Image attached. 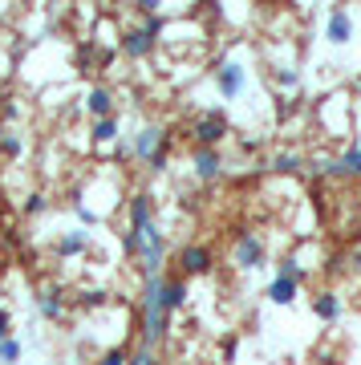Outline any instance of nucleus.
<instances>
[{
  "label": "nucleus",
  "mask_w": 361,
  "mask_h": 365,
  "mask_svg": "<svg viewBox=\"0 0 361 365\" xmlns=\"http://www.w3.org/2000/svg\"><path fill=\"white\" fill-rule=\"evenodd\" d=\"M191 300V288L187 280L179 276H146L142 280V313H155V317H171V313H183Z\"/></svg>",
  "instance_id": "nucleus-1"
},
{
  "label": "nucleus",
  "mask_w": 361,
  "mask_h": 365,
  "mask_svg": "<svg viewBox=\"0 0 361 365\" xmlns=\"http://www.w3.org/2000/svg\"><path fill=\"white\" fill-rule=\"evenodd\" d=\"M163 33H167L163 13L142 16V25H126L122 33H118V53H122V57H130V61H146V57L158 49Z\"/></svg>",
  "instance_id": "nucleus-2"
},
{
  "label": "nucleus",
  "mask_w": 361,
  "mask_h": 365,
  "mask_svg": "<svg viewBox=\"0 0 361 365\" xmlns=\"http://www.w3.org/2000/svg\"><path fill=\"white\" fill-rule=\"evenodd\" d=\"M232 264L240 272H260V268H268V244H264V235L244 227V232H235L232 240Z\"/></svg>",
  "instance_id": "nucleus-3"
},
{
  "label": "nucleus",
  "mask_w": 361,
  "mask_h": 365,
  "mask_svg": "<svg viewBox=\"0 0 361 365\" xmlns=\"http://www.w3.org/2000/svg\"><path fill=\"white\" fill-rule=\"evenodd\" d=\"M211 81H215V90H220L223 102H235L248 90V66L240 57H220L215 69H211Z\"/></svg>",
  "instance_id": "nucleus-4"
},
{
  "label": "nucleus",
  "mask_w": 361,
  "mask_h": 365,
  "mask_svg": "<svg viewBox=\"0 0 361 365\" xmlns=\"http://www.w3.org/2000/svg\"><path fill=\"white\" fill-rule=\"evenodd\" d=\"M228 134H232V122L223 110H203V114L191 122V138L195 146H207V150H220L228 143Z\"/></svg>",
  "instance_id": "nucleus-5"
},
{
  "label": "nucleus",
  "mask_w": 361,
  "mask_h": 365,
  "mask_svg": "<svg viewBox=\"0 0 361 365\" xmlns=\"http://www.w3.org/2000/svg\"><path fill=\"white\" fill-rule=\"evenodd\" d=\"M49 252L57 260H86L93 252V232H86V227H65L61 235H53Z\"/></svg>",
  "instance_id": "nucleus-6"
},
{
  "label": "nucleus",
  "mask_w": 361,
  "mask_h": 365,
  "mask_svg": "<svg viewBox=\"0 0 361 365\" xmlns=\"http://www.w3.org/2000/svg\"><path fill=\"white\" fill-rule=\"evenodd\" d=\"M163 146H171V130H163V126H155V122H146V126L134 134V143H130V158L151 163V158L163 150Z\"/></svg>",
  "instance_id": "nucleus-7"
},
{
  "label": "nucleus",
  "mask_w": 361,
  "mask_h": 365,
  "mask_svg": "<svg viewBox=\"0 0 361 365\" xmlns=\"http://www.w3.org/2000/svg\"><path fill=\"white\" fill-rule=\"evenodd\" d=\"M175 264H179L183 276H207L211 268H215V252L207 248V244H183L179 256H175Z\"/></svg>",
  "instance_id": "nucleus-8"
},
{
  "label": "nucleus",
  "mask_w": 361,
  "mask_h": 365,
  "mask_svg": "<svg viewBox=\"0 0 361 365\" xmlns=\"http://www.w3.org/2000/svg\"><path fill=\"white\" fill-rule=\"evenodd\" d=\"M353 29H357V21H353V13H349L345 4H333L325 13V41L329 45H349L353 41Z\"/></svg>",
  "instance_id": "nucleus-9"
},
{
  "label": "nucleus",
  "mask_w": 361,
  "mask_h": 365,
  "mask_svg": "<svg viewBox=\"0 0 361 365\" xmlns=\"http://www.w3.org/2000/svg\"><path fill=\"white\" fill-rule=\"evenodd\" d=\"M126 227H134V232H151L155 227V195L138 191V195L126 199Z\"/></svg>",
  "instance_id": "nucleus-10"
},
{
  "label": "nucleus",
  "mask_w": 361,
  "mask_h": 365,
  "mask_svg": "<svg viewBox=\"0 0 361 365\" xmlns=\"http://www.w3.org/2000/svg\"><path fill=\"white\" fill-rule=\"evenodd\" d=\"M81 106H86V114H90V122H102V118H114L118 102H114V90L110 86H90L86 90V98H81Z\"/></svg>",
  "instance_id": "nucleus-11"
},
{
  "label": "nucleus",
  "mask_w": 361,
  "mask_h": 365,
  "mask_svg": "<svg viewBox=\"0 0 361 365\" xmlns=\"http://www.w3.org/2000/svg\"><path fill=\"white\" fill-rule=\"evenodd\" d=\"M191 175L199 182H215L223 175V155L207 150V146H191Z\"/></svg>",
  "instance_id": "nucleus-12"
},
{
  "label": "nucleus",
  "mask_w": 361,
  "mask_h": 365,
  "mask_svg": "<svg viewBox=\"0 0 361 365\" xmlns=\"http://www.w3.org/2000/svg\"><path fill=\"white\" fill-rule=\"evenodd\" d=\"M325 175H337V179H361V146H345L341 155L333 158V163H325Z\"/></svg>",
  "instance_id": "nucleus-13"
},
{
  "label": "nucleus",
  "mask_w": 361,
  "mask_h": 365,
  "mask_svg": "<svg viewBox=\"0 0 361 365\" xmlns=\"http://www.w3.org/2000/svg\"><path fill=\"white\" fill-rule=\"evenodd\" d=\"M264 297L276 304V309H288V304H297V297H300V280H293V276H276L272 272V280H268V288H264Z\"/></svg>",
  "instance_id": "nucleus-14"
},
{
  "label": "nucleus",
  "mask_w": 361,
  "mask_h": 365,
  "mask_svg": "<svg viewBox=\"0 0 361 365\" xmlns=\"http://www.w3.org/2000/svg\"><path fill=\"white\" fill-rule=\"evenodd\" d=\"M309 309L317 321H325V325H333V321H341V297H337L333 288H321V292H312Z\"/></svg>",
  "instance_id": "nucleus-15"
},
{
  "label": "nucleus",
  "mask_w": 361,
  "mask_h": 365,
  "mask_svg": "<svg viewBox=\"0 0 361 365\" xmlns=\"http://www.w3.org/2000/svg\"><path fill=\"white\" fill-rule=\"evenodd\" d=\"M37 309H41V317H45V321H61L65 309H69V300H65L61 288H45V292L37 297Z\"/></svg>",
  "instance_id": "nucleus-16"
},
{
  "label": "nucleus",
  "mask_w": 361,
  "mask_h": 365,
  "mask_svg": "<svg viewBox=\"0 0 361 365\" xmlns=\"http://www.w3.org/2000/svg\"><path fill=\"white\" fill-rule=\"evenodd\" d=\"M0 158H9V163H21L25 158V134L21 130H0Z\"/></svg>",
  "instance_id": "nucleus-17"
},
{
  "label": "nucleus",
  "mask_w": 361,
  "mask_h": 365,
  "mask_svg": "<svg viewBox=\"0 0 361 365\" xmlns=\"http://www.w3.org/2000/svg\"><path fill=\"white\" fill-rule=\"evenodd\" d=\"M90 143H93V146L118 143V114H114V118H102V122H90Z\"/></svg>",
  "instance_id": "nucleus-18"
},
{
  "label": "nucleus",
  "mask_w": 361,
  "mask_h": 365,
  "mask_svg": "<svg viewBox=\"0 0 361 365\" xmlns=\"http://www.w3.org/2000/svg\"><path fill=\"white\" fill-rule=\"evenodd\" d=\"M78 309H106L110 304V288H81L78 297H73Z\"/></svg>",
  "instance_id": "nucleus-19"
},
{
  "label": "nucleus",
  "mask_w": 361,
  "mask_h": 365,
  "mask_svg": "<svg viewBox=\"0 0 361 365\" xmlns=\"http://www.w3.org/2000/svg\"><path fill=\"white\" fill-rule=\"evenodd\" d=\"M300 167H305V158H300L297 150H280V155L272 158V170H276V175H297Z\"/></svg>",
  "instance_id": "nucleus-20"
},
{
  "label": "nucleus",
  "mask_w": 361,
  "mask_h": 365,
  "mask_svg": "<svg viewBox=\"0 0 361 365\" xmlns=\"http://www.w3.org/2000/svg\"><path fill=\"white\" fill-rule=\"evenodd\" d=\"M276 276H293V280H300V284H305L309 268L300 264V256H293V252H288V256H280V264H276Z\"/></svg>",
  "instance_id": "nucleus-21"
},
{
  "label": "nucleus",
  "mask_w": 361,
  "mask_h": 365,
  "mask_svg": "<svg viewBox=\"0 0 361 365\" xmlns=\"http://www.w3.org/2000/svg\"><path fill=\"white\" fill-rule=\"evenodd\" d=\"M21 357H25V345L16 337H9L4 345H0V365H21Z\"/></svg>",
  "instance_id": "nucleus-22"
},
{
  "label": "nucleus",
  "mask_w": 361,
  "mask_h": 365,
  "mask_svg": "<svg viewBox=\"0 0 361 365\" xmlns=\"http://www.w3.org/2000/svg\"><path fill=\"white\" fill-rule=\"evenodd\" d=\"M69 211L78 215L81 227H93V223H98V211H93L90 203H86V199H69Z\"/></svg>",
  "instance_id": "nucleus-23"
},
{
  "label": "nucleus",
  "mask_w": 361,
  "mask_h": 365,
  "mask_svg": "<svg viewBox=\"0 0 361 365\" xmlns=\"http://www.w3.org/2000/svg\"><path fill=\"white\" fill-rule=\"evenodd\" d=\"M21 211H25V215H45V211H49V199H45V191H29L25 203H21Z\"/></svg>",
  "instance_id": "nucleus-24"
},
{
  "label": "nucleus",
  "mask_w": 361,
  "mask_h": 365,
  "mask_svg": "<svg viewBox=\"0 0 361 365\" xmlns=\"http://www.w3.org/2000/svg\"><path fill=\"white\" fill-rule=\"evenodd\" d=\"M272 81H276L280 90H297V86H300V69L284 66V69H276V73H272Z\"/></svg>",
  "instance_id": "nucleus-25"
},
{
  "label": "nucleus",
  "mask_w": 361,
  "mask_h": 365,
  "mask_svg": "<svg viewBox=\"0 0 361 365\" xmlns=\"http://www.w3.org/2000/svg\"><path fill=\"white\" fill-rule=\"evenodd\" d=\"M93 365H130V353H126V345H114V349H106L102 357Z\"/></svg>",
  "instance_id": "nucleus-26"
},
{
  "label": "nucleus",
  "mask_w": 361,
  "mask_h": 365,
  "mask_svg": "<svg viewBox=\"0 0 361 365\" xmlns=\"http://www.w3.org/2000/svg\"><path fill=\"white\" fill-rule=\"evenodd\" d=\"M130 365H158V357H155V349H146V345H142V349L130 353Z\"/></svg>",
  "instance_id": "nucleus-27"
},
{
  "label": "nucleus",
  "mask_w": 361,
  "mask_h": 365,
  "mask_svg": "<svg viewBox=\"0 0 361 365\" xmlns=\"http://www.w3.org/2000/svg\"><path fill=\"white\" fill-rule=\"evenodd\" d=\"M9 337H13V313H9V309H0V345H4Z\"/></svg>",
  "instance_id": "nucleus-28"
},
{
  "label": "nucleus",
  "mask_w": 361,
  "mask_h": 365,
  "mask_svg": "<svg viewBox=\"0 0 361 365\" xmlns=\"http://www.w3.org/2000/svg\"><path fill=\"white\" fill-rule=\"evenodd\" d=\"M0 110H4V90H0Z\"/></svg>",
  "instance_id": "nucleus-29"
},
{
  "label": "nucleus",
  "mask_w": 361,
  "mask_h": 365,
  "mask_svg": "<svg viewBox=\"0 0 361 365\" xmlns=\"http://www.w3.org/2000/svg\"><path fill=\"white\" fill-rule=\"evenodd\" d=\"M0 207H4V195H0Z\"/></svg>",
  "instance_id": "nucleus-30"
},
{
  "label": "nucleus",
  "mask_w": 361,
  "mask_h": 365,
  "mask_svg": "<svg viewBox=\"0 0 361 365\" xmlns=\"http://www.w3.org/2000/svg\"><path fill=\"white\" fill-rule=\"evenodd\" d=\"M81 365H86V361H81Z\"/></svg>",
  "instance_id": "nucleus-31"
}]
</instances>
